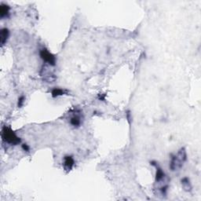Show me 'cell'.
<instances>
[{
	"label": "cell",
	"mask_w": 201,
	"mask_h": 201,
	"mask_svg": "<svg viewBox=\"0 0 201 201\" xmlns=\"http://www.w3.org/2000/svg\"><path fill=\"white\" fill-rule=\"evenodd\" d=\"M70 123L74 127H79L81 123V120H80V118L79 116L77 115H75V116H72L71 119H70Z\"/></svg>",
	"instance_id": "cell-9"
},
{
	"label": "cell",
	"mask_w": 201,
	"mask_h": 201,
	"mask_svg": "<svg viewBox=\"0 0 201 201\" xmlns=\"http://www.w3.org/2000/svg\"><path fill=\"white\" fill-rule=\"evenodd\" d=\"M2 137L3 141L10 145H18L20 142V139L16 135V134L9 127H4L2 131Z\"/></svg>",
	"instance_id": "cell-2"
},
{
	"label": "cell",
	"mask_w": 201,
	"mask_h": 201,
	"mask_svg": "<svg viewBox=\"0 0 201 201\" xmlns=\"http://www.w3.org/2000/svg\"><path fill=\"white\" fill-rule=\"evenodd\" d=\"M181 184L183 185V188H185V190L187 191H189L191 190L192 188V185L191 183H190V181L188 178H184L182 180H181Z\"/></svg>",
	"instance_id": "cell-7"
},
{
	"label": "cell",
	"mask_w": 201,
	"mask_h": 201,
	"mask_svg": "<svg viewBox=\"0 0 201 201\" xmlns=\"http://www.w3.org/2000/svg\"><path fill=\"white\" fill-rule=\"evenodd\" d=\"M9 10H10V7H8L7 5H1L0 7V16L1 17H4L6 16L9 13Z\"/></svg>",
	"instance_id": "cell-8"
},
{
	"label": "cell",
	"mask_w": 201,
	"mask_h": 201,
	"mask_svg": "<svg viewBox=\"0 0 201 201\" xmlns=\"http://www.w3.org/2000/svg\"><path fill=\"white\" fill-rule=\"evenodd\" d=\"M24 96H21L20 98H19V99H18V104H17V105H18V107L19 108H20L21 106L23 105L24 102Z\"/></svg>",
	"instance_id": "cell-11"
},
{
	"label": "cell",
	"mask_w": 201,
	"mask_h": 201,
	"mask_svg": "<svg viewBox=\"0 0 201 201\" xmlns=\"http://www.w3.org/2000/svg\"><path fill=\"white\" fill-rule=\"evenodd\" d=\"M185 160H186V152L184 148H181L177 155L173 156L171 157L170 167L172 171H177L178 169L181 168V166L183 165V163Z\"/></svg>",
	"instance_id": "cell-1"
},
{
	"label": "cell",
	"mask_w": 201,
	"mask_h": 201,
	"mask_svg": "<svg viewBox=\"0 0 201 201\" xmlns=\"http://www.w3.org/2000/svg\"><path fill=\"white\" fill-rule=\"evenodd\" d=\"M8 37H9V30L7 28H3L0 32V40H1L2 45H3L4 43L7 42Z\"/></svg>",
	"instance_id": "cell-5"
},
{
	"label": "cell",
	"mask_w": 201,
	"mask_h": 201,
	"mask_svg": "<svg viewBox=\"0 0 201 201\" xmlns=\"http://www.w3.org/2000/svg\"><path fill=\"white\" fill-rule=\"evenodd\" d=\"M75 161L71 156H66L64 159V167L66 171H71L74 166Z\"/></svg>",
	"instance_id": "cell-4"
},
{
	"label": "cell",
	"mask_w": 201,
	"mask_h": 201,
	"mask_svg": "<svg viewBox=\"0 0 201 201\" xmlns=\"http://www.w3.org/2000/svg\"><path fill=\"white\" fill-rule=\"evenodd\" d=\"M22 148H23V149L24 150V151H27V152H28L29 151V146L28 145H26V144H24V145H22Z\"/></svg>",
	"instance_id": "cell-12"
},
{
	"label": "cell",
	"mask_w": 201,
	"mask_h": 201,
	"mask_svg": "<svg viewBox=\"0 0 201 201\" xmlns=\"http://www.w3.org/2000/svg\"><path fill=\"white\" fill-rule=\"evenodd\" d=\"M40 57L41 58L49 64V65L54 66L56 65V58L52 53H50L46 49H43L40 50Z\"/></svg>",
	"instance_id": "cell-3"
},
{
	"label": "cell",
	"mask_w": 201,
	"mask_h": 201,
	"mask_svg": "<svg viewBox=\"0 0 201 201\" xmlns=\"http://www.w3.org/2000/svg\"><path fill=\"white\" fill-rule=\"evenodd\" d=\"M165 174L164 172L163 171V170L159 167L156 168V182H159L161 181L163 179H164Z\"/></svg>",
	"instance_id": "cell-6"
},
{
	"label": "cell",
	"mask_w": 201,
	"mask_h": 201,
	"mask_svg": "<svg viewBox=\"0 0 201 201\" xmlns=\"http://www.w3.org/2000/svg\"><path fill=\"white\" fill-rule=\"evenodd\" d=\"M52 96L53 98H56V97H58V96L63 95L65 94V91L63 90L62 89H60V88H55L52 90Z\"/></svg>",
	"instance_id": "cell-10"
}]
</instances>
